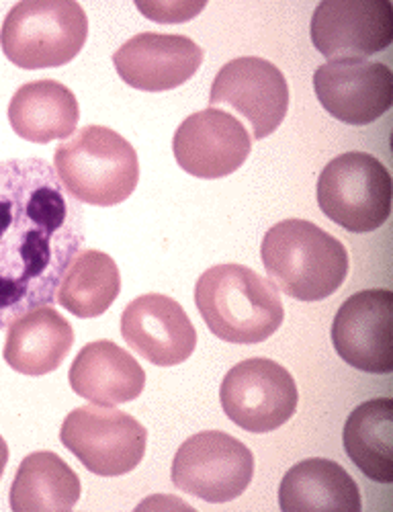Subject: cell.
Instances as JSON below:
<instances>
[{"instance_id": "6da1fadb", "label": "cell", "mask_w": 393, "mask_h": 512, "mask_svg": "<svg viewBox=\"0 0 393 512\" xmlns=\"http://www.w3.org/2000/svg\"><path fill=\"white\" fill-rule=\"evenodd\" d=\"M84 240V213L48 160H0V328L54 306Z\"/></svg>"}, {"instance_id": "7a4b0ae2", "label": "cell", "mask_w": 393, "mask_h": 512, "mask_svg": "<svg viewBox=\"0 0 393 512\" xmlns=\"http://www.w3.org/2000/svg\"><path fill=\"white\" fill-rule=\"evenodd\" d=\"M195 304L207 328L232 345L265 343L285 320L275 283L244 265L207 269L197 279Z\"/></svg>"}, {"instance_id": "3957f363", "label": "cell", "mask_w": 393, "mask_h": 512, "mask_svg": "<svg viewBox=\"0 0 393 512\" xmlns=\"http://www.w3.org/2000/svg\"><path fill=\"white\" fill-rule=\"evenodd\" d=\"M260 256L275 287L297 302L326 300L348 275L344 244L308 220L275 224L262 238Z\"/></svg>"}, {"instance_id": "277c9868", "label": "cell", "mask_w": 393, "mask_h": 512, "mask_svg": "<svg viewBox=\"0 0 393 512\" xmlns=\"http://www.w3.org/2000/svg\"><path fill=\"white\" fill-rule=\"evenodd\" d=\"M66 191L82 203L113 207L136 191L140 162L136 148L111 127L86 125L54 154Z\"/></svg>"}, {"instance_id": "5b68a950", "label": "cell", "mask_w": 393, "mask_h": 512, "mask_svg": "<svg viewBox=\"0 0 393 512\" xmlns=\"http://www.w3.org/2000/svg\"><path fill=\"white\" fill-rule=\"evenodd\" d=\"M89 37V19L74 0H23L5 17L0 48L23 70L72 62Z\"/></svg>"}, {"instance_id": "8992f818", "label": "cell", "mask_w": 393, "mask_h": 512, "mask_svg": "<svg viewBox=\"0 0 393 512\" xmlns=\"http://www.w3.org/2000/svg\"><path fill=\"white\" fill-rule=\"evenodd\" d=\"M316 195L328 220L353 234H367L387 222L393 185L389 170L375 156L346 152L324 166Z\"/></svg>"}, {"instance_id": "52a82bcc", "label": "cell", "mask_w": 393, "mask_h": 512, "mask_svg": "<svg viewBox=\"0 0 393 512\" xmlns=\"http://www.w3.org/2000/svg\"><path fill=\"white\" fill-rule=\"evenodd\" d=\"M62 445L101 478L125 476L142 463L148 431L115 406L74 408L60 429Z\"/></svg>"}, {"instance_id": "ba28073f", "label": "cell", "mask_w": 393, "mask_h": 512, "mask_svg": "<svg viewBox=\"0 0 393 512\" xmlns=\"http://www.w3.org/2000/svg\"><path fill=\"white\" fill-rule=\"evenodd\" d=\"M172 484L205 502L224 504L246 492L254 476V455L236 437L205 431L189 437L172 459Z\"/></svg>"}, {"instance_id": "9c48e42d", "label": "cell", "mask_w": 393, "mask_h": 512, "mask_svg": "<svg viewBox=\"0 0 393 512\" xmlns=\"http://www.w3.org/2000/svg\"><path fill=\"white\" fill-rule=\"evenodd\" d=\"M226 416L248 433H273L297 410L293 375L271 359H246L234 365L220 388Z\"/></svg>"}, {"instance_id": "30bf717a", "label": "cell", "mask_w": 393, "mask_h": 512, "mask_svg": "<svg viewBox=\"0 0 393 512\" xmlns=\"http://www.w3.org/2000/svg\"><path fill=\"white\" fill-rule=\"evenodd\" d=\"M312 44L330 60H365L393 41L389 0H324L312 15Z\"/></svg>"}, {"instance_id": "8fae6325", "label": "cell", "mask_w": 393, "mask_h": 512, "mask_svg": "<svg viewBox=\"0 0 393 512\" xmlns=\"http://www.w3.org/2000/svg\"><path fill=\"white\" fill-rule=\"evenodd\" d=\"M209 103L211 107L228 105L248 119L254 140H265L287 115L289 84L283 72L265 58H236L217 72Z\"/></svg>"}, {"instance_id": "7c38bea8", "label": "cell", "mask_w": 393, "mask_h": 512, "mask_svg": "<svg viewBox=\"0 0 393 512\" xmlns=\"http://www.w3.org/2000/svg\"><path fill=\"white\" fill-rule=\"evenodd\" d=\"M338 357L359 371H393V291L365 289L338 308L332 324Z\"/></svg>"}, {"instance_id": "4fadbf2b", "label": "cell", "mask_w": 393, "mask_h": 512, "mask_svg": "<svg viewBox=\"0 0 393 512\" xmlns=\"http://www.w3.org/2000/svg\"><path fill=\"white\" fill-rule=\"evenodd\" d=\"M172 150L185 173L197 179H224L246 162L252 138L234 115L209 107L179 125Z\"/></svg>"}, {"instance_id": "5bb4252c", "label": "cell", "mask_w": 393, "mask_h": 512, "mask_svg": "<svg viewBox=\"0 0 393 512\" xmlns=\"http://www.w3.org/2000/svg\"><path fill=\"white\" fill-rule=\"evenodd\" d=\"M320 105L346 125H369L393 105V74L367 60H330L314 74Z\"/></svg>"}, {"instance_id": "9a60e30c", "label": "cell", "mask_w": 393, "mask_h": 512, "mask_svg": "<svg viewBox=\"0 0 393 512\" xmlns=\"http://www.w3.org/2000/svg\"><path fill=\"white\" fill-rule=\"evenodd\" d=\"M121 336L140 357L158 367L185 363L197 347V330L179 302L146 293L121 314Z\"/></svg>"}, {"instance_id": "2e32d148", "label": "cell", "mask_w": 393, "mask_h": 512, "mask_svg": "<svg viewBox=\"0 0 393 512\" xmlns=\"http://www.w3.org/2000/svg\"><path fill=\"white\" fill-rule=\"evenodd\" d=\"M119 78L131 89L162 93L179 89L203 64V50L185 35L140 33L113 54Z\"/></svg>"}, {"instance_id": "e0dca14e", "label": "cell", "mask_w": 393, "mask_h": 512, "mask_svg": "<svg viewBox=\"0 0 393 512\" xmlns=\"http://www.w3.org/2000/svg\"><path fill=\"white\" fill-rule=\"evenodd\" d=\"M76 396L99 406H119L140 398L146 388L142 365L111 340H95L82 347L70 373Z\"/></svg>"}, {"instance_id": "ac0fdd59", "label": "cell", "mask_w": 393, "mask_h": 512, "mask_svg": "<svg viewBox=\"0 0 393 512\" xmlns=\"http://www.w3.org/2000/svg\"><path fill=\"white\" fill-rule=\"evenodd\" d=\"M283 512H361L357 482L342 465L324 457L295 463L279 486Z\"/></svg>"}, {"instance_id": "d6986e66", "label": "cell", "mask_w": 393, "mask_h": 512, "mask_svg": "<svg viewBox=\"0 0 393 512\" xmlns=\"http://www.w3.org/2000/svg\"><path fill=\"white\" fill-rule=\"evenodd\" d=\"M72 345L70 322L54 306H41L9 324L5 361L23 375H48L64 363Z\"/></svg>"}, {"instance_id": "ffe728a7", "label": "cell", "mask_w": 393, "mask_h": 512, "mask_svg": "<svg viewBox=\"0 0 393 512\" xmlns=\"http://www.w3.org/2000/svg\"><path fill=\"white\" fill-rule=\"evenodd\" d=\"M78 119L74 93L58 80L27 82L9 103L13 132L33 144L66 140L76 132Z\"/></svg>"}, {"instance_id": "44dd1931", "label": "cell", "mask_w": 393, "mask_h": 512, "mask_svg": "<svg viewBox=\"0 0 393 512\" xmlns=\"http://www.w3.org/2000/svg\"><path fill=\"white\" fill-rule=\"evenodd\" d=\"M80 494L74 469L54 451H37L21 461L9 500L15 512H68Z\"/></svg>"}, {"instance_id": "7402d4cb", "label": "cell", "mask_w": 393, "mask_h": 512, "mask_svg": "<svg viewBox=\"0 0 393 512\" xmlns=\"http://www.w3.org/2000/svg\"><path fill=\"white\" fill-rule=\"evenodd\" d=\"M342 445L361 472L379 484L393 482V400L375 398L346 418Z\"/></svg>"}, {"instance_id": "603a6c76", "label": "cell", "mask_w": 393, "mask_h": 512, "mask_svg": "<svg viewBox=\"0 0 393 512\" xmlns=\"http://www.w3.org/2000/svg\"><path fill=\"white\" fill-rule=\"evenodd\" d=\"M121 291L117 263L101 250H80L68 267L56 302L76 318L103 316Z\"/></svg>"}, {"instance_id": "cb8c5ba5", "label": "cell", "mask_w": 393, "mask_h": 512, "mask_svg": "<svg viewBox=\"0 0 393 512\" xmlns=\"http://www.w3.org/2000/svg\"><path fill=\"white\" fill-rule=\"evenodd\" d=\"M138 9L152 21L156 23H185L191 21L193 17H197L203 9L205 3L199 5H189V3H150V5H142L138 3Z\"/></svg>"}, {"instance_id": "d4e9b609", "label": "cell", "mask_w": 393, "mask_h": 512, "mask_svg": "<svg viewBox=\"0 0 393 512\" xmlns=\"http://www.w3.org/2000/svg\"><path fill=\"white\" fill-rule=\"evenodd\" d=\"M7 463H9V447H7V441L0 437V478L5 474Z\"/></svg>"}]
</instances>
